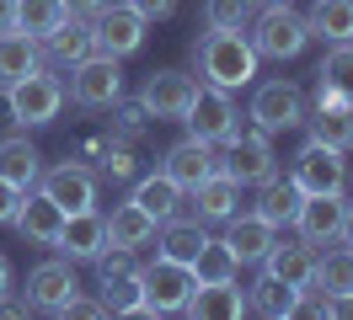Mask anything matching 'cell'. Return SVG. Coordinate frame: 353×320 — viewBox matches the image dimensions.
Returning <instances> with one entry per match:
<instances>
[{"label": "cell", "instance_id": "obj_1", "mask_svg": "<svg viewBox=\"0 0 353 320\" xmlns=\"http://www.w3.org/2000/svg\"><path fill=\"white\" fill-rule=\"evenodd\" d=\"M193 64H199L203 85L230 91V96L257 81V48H252V38H246L241 27H209V32H199Z\"/></svg>", "mask_w": 353, "mask_h": 320}, {"label": "cell", "instance_id": "obj_2", "mask_svg": "<svg viewBox=\"0 0 353 320\" xmlns=\"http://www.w3.org/2000/svg\"><path fill=\"white\" fill-rule=\"evenodd\" d=\"M252 32V48H257V59H300L310 48V21L294 11V6H257L252 21H246Z\"/></svg>", "mask_w": 353, "mask_h": 320}, {"label": "cell", "instance_id": "obj_3", "mask_svg": "<svg viewBox=\"0 0 353 320\" xmlns=\"http://www.w3.org/2000/svg\"><path fill=\"white\" fill-rule=\"evenodd\" d=\"M6 107H11V123L43 128V123H54V118L65 112V81L38 64V70H27L22 81L6 85Z\"/></svg>", "mask_w": 353, "mask_h": 320}, {"label": "cell", "instance_id": "obj_4", "mask_svg": "<svg viewBox=\"0 0 353 320\" xmlns=\"http://www.w3.org/2000/svg\"><path fill=\"white\" fill-rule=\"evenodd\" d=\"M65 96L81 107V112H108V107L123 96V70H118V59L102 54V48H91L81 64H70Z\"/></svg>", "mask_w": 353, "mask_h": 320}, {"label": "cell", "instance_id": "obj_5", "mask_svg": "<svg viewBox=\"0 0 353 320\" xmlns=\"http://www.w3.org/2000/svg\"><path fill=\"white\" fill-rule=\"evenodd\" d=\"M246 118L263 128V134H289V128H300L310 118V96L300 91L294 81H263L252 91V107H246Z\"/></svg>", "mask_w": 353, "mask_h": 320}, {"label": "cell", "instance_id": "obj_6", "mask_svg": "<svg viewBox=\"0 0 353 320\" xmlns=\"http://www.w3.org/2000/svg\"><path fill=\"white\" fill-rule=\"evenodd\" d=\"M139 283H145V315H182L188 294L199 288V277L188 262H172V256L155 251L150 267H139Z\"/></svg>", "mask_w": 353, "mask_h": 320}, {"label": "cell", "instance_id": "obj_7", "mask_svg": "<svg viewBox=\"0 0 353 320\" xmlns=\"http://www.w3.org/2000/svg\"><path fill=\"white\" fill-rule=\"evenodd\" d=\"M188 134H199L203 145L225 149L236 134H241V107L230 102V91H214V85H199V96H193V107H188Z\"/></svg>", "mask_w": 353, "mask_h": 320}, {"label": "cell", "instance_id": "obj_8", "mask_svg": "<svg viewBox=\"0 0 353 320\" xmlns=\"http://www.w3.org/2000/svg\"><path fill=\"white\" fill-rule=\"evenodd\" d=\"M294 187H300V198H316V192H348V160H343V149L332 145H316V139H305L300 145V155H294Z\"/></svg>", "mask_w": 353, "mask_h": 320}, {"label": "cell", "instance_id": "obj_9", "mask_svg": "<svg viewBox=\"0 0 353 320\" xmlns=\"http://www.w3.org/2000/svg\"><path fill=\"white\" fill-rule=\"evenodd\" d=\"M193 96H199V81L182 75V70H150L145 85H139V102H145V112L155 123H182Z\"/></svg>", "mask_w": 353, "mask_h": 320}, {"label": "cell", "instance_id": "obj_10", "mask_svg": "<svg viewBox=\"0 0 353 320\" xmlns=\"http://www.w3.org/2000/svg\"><path fill=\"white\" fill-rule=\"evenodd\" d=\"M38 192L48 203H59L65 213H86L97 209V171L86 160H59V166H48L38 176Z\"/></svg>", "mask_w": 353, "mask_h": 320}, {"label": "cell", "instance_id": "obj_11", "mask_svg": "<svg viewBox=\"0 0 353 320\" xmlns=\"http://www.w3.org/2000/svg\"><path fill=\"white\" fill-rule=\"evenodd\" d=\"M81 294V277H75V262L70 256H54V262H38L27 273V304L43 310V315H65V304Z\"/></svg>", "mask_w": 353, "mask_h": 320}, {"label": "cell", "instance_id": "obj_12", "mask_svg": "<svg viewBox=\"0 0 353 320\" xmlns=\"http://www.w3.org/2000/svg\"><path fill=\"white\" fill-rule=\"evenodd\" d=\"M91 27H97V48H102V54L129 59V54H139V48H145V27H150V21L139 17L129 0H118V6L108 0V6L91 17Z\"/></svg>", "mask_w": 353, "mask_h": 320}, {"label": "cell", "instance_id": "obj_13", "mask_svg": "<svg viewBox=\"0 0 353 320\" xmlns=\"http://www.w3.org/2000/svg\"><path fill=\"white\" fill-rule=\"evenodd\" d=\"M220 171H230L241 187H257L268 171H279V155H273V134H263V128H241V134L225 145Z\"/></svg>", "mask_w": 353, "mask_h": 320}, {"label": "cell", "instance_id": "obj_14", "mask_svg": "<svg viewBox=\"0 0 353 320\" xmlns=\"http://www.w3.org/2000/svg\"><path fill=\"white\" fill-rule=\"evenodd\" d=\"M343 213H348V198H343V192L300 198V209H294V235L310 240V246H337V235H343Z\"/></svg>", "mask_w": 353, "mask_h": 320}, {"label": "cell", "instance_id": "obj_15", "mask_svg": "<svg viewBox=\"0 0 353 320\" xmlns=\"http://www.w3.org/2000/svg\"><path fill=\"white\" fill-rule=\"evenodd\" d=\"M182 198H188V209L199 213L203 224H225L230 213H241V182H236L230 171H214V176H203L199 187H188Z\"/></svg>", "mask_w": 353, "mask_h": 320}, {"label": "cell", "instance_id": "obj_16", "mask_svg": "<svg viewBox=\"0 0 353 320\" xmlns=\"http://www.w3.org/2000/svg\"><path fill=\"white\" fill-rule=\"evenodd\" d=\"M161 171H166L176 187L188 192V187H199L203 176H214V171H220V155H214V145H203L199 134H188V139H176V145L166 149Z\"/></svg>", "mask_w": 353, "mask_h": 320}, {"label": "cell", "instance_id": "obj_17", "mask_svg": "<svg viewBox=\"0 0 353 320\" xmlns=\"http://www.w3.org/2000/svg\"><path fill=\"white\" fill-rule=\"evenodd\" d=\"M263 273L289 283V288H310V277H316V246L300 240V235H289V240H273L263 256Z\"/></svg>", "mask_w": 353, "mask_h": 320}, {"label": "cell", "instance_id": "obj_18", "mask_svg": "<svg viewBox=\"0 0 353 320\" xmlns=\"http://www.w3.org/2000/svg\"><path fill=\"white\" fill-rule=\"evenodd\" d=\"M54 251L70 256V262H97V256L108 251V219L97 209L65 213V230H59V246H54Z\"/></svg>", "mask_w": 353, "mask_h": 320}, {"label": "cell", "instance_id": "obj_19", "mask_svg": "<svg viewBox=\"0 0 353 320\" xmlns=\"http://www.w3.org/2000/svg\"><path fill=\"white\" fill-rule=\"evenodd\" d=\"M182 315L193 320H241L246 315V288H236V277L230 283H199L188 304H182Z\"/></svg>", "mask_w": 353, "mask_h": 320}, {"label": "cell", "instance_id": "obj_20", "mask_svg": "<svg viewBox=\"0 0 353 320\" xmlns=\"http://www.w3.org/2000/svg\"><path fill=\"white\" fill-rule=\"evenodd\" d=\"M11 230H22L27 246H59V230H65V209L59 203H48L43 192H27L22 198V213H17V224Z\"/></svg>", "mask_w": 353, "mask_h": 320}, {"label": "cell", "instance_id": "obj_21", "mask_svg": "<svg viewBox=\"0 0 353 320\" xmlns=\"http://www.w3.org/2000/svg\"><path fill=\"white\" fill-rule=\"evenodd\" d=\"M273 240H279V230L268 224L263 213H230V219H225V246L236 251L241 267H246V262H263Z\"/></svg>", "mask_w": 353, "mask_h": 320}, {"label": "cell", "instance_id": "obj_22", "mask_svg": "<svg viewBox=\"0 0 353 320\" xmlns=\"http://www.w3.org/2000/svg\"><path fill=\"white\" fill-rule=\"evenodd\" d=\"M102 219H108V246H123V251H145L155 240V230H161L134 198L129 203H112V213H102Z\"/></svg>", "mask_w": 353, "mask_h": 320}, {"label": "cell", "instance_id": "obj_23", "mask_svg": "<svg viewBox=\"0 0 353 320\" xmlns=\"http://www.w3.org/2000/svg\"><path fill=\"white\" fill-rule=\"evenodd\" d=\"M43 48H48V59H54V64H65V70H70V64H81L91 48H97V27H91V17H65L43 38Z\"/></svg>", "mask_w": 353, "mask_h": 320}, {"label": "cell", "instance_id": "obj_24", "mask_svg": "<svg viewBox=\"0 0 353 320\" xmlns=\"http://www.w3.org/2000/svg\"><path fill=\"white\" fill-rule=\"evenodd\" d=\"M294 209H300V187H294V176H279V171H268L263 182H257V209L273 230H284V224H294Z\"/></svg>", "mask_w": 353, "mask_h": 320}, {"label": "cell", "instance_id": "obj_25", "mask_svg": "<svg viewBox=\"0 0 353 320\" xmlns=\"http://www.w3.org/2000/svg\"><path fill=\"white\" fill-rule=\"evenodd\" d=\"M0 176L11 182V187H38V176H43V155L38 145L27 139V134H11V139H0Z\"/></svg>", "mask_w": 353, "mask_h": 320}, {"label": "cell", "instance_id": "obj_26", "mask_svg": "<svg viewBox=\"0 0 353 320\" xmlns=\"http://www.w3.org/2000/svg\"><path fill=\"white\" fill-rule=\"evenodd\" d=\"M129 198L150 213L155 224H166L172 213H182V187H176L166 171H155V176H134V192H129Z\"/></svg>", "mask_w": 353, "mask_h": 320}, {"label": "cell", "instance_id": "obj_27", "mask_svg": "<svg viewBox=\"0 0 353 320\" xmlns=\"http://www.w3.org/2000/svg\"><path fill=\"white\" fill-rule=\"evenodd\" d=\"M102 304L108 315H145V283H139V267H112L102 273Z\"/></svg>", "mask_w": 353, "mask_h": 320}, {"label": "cell", "instance_id": "obj_28", "mask_svg": "<svg viewBox=\"0 0 353 320\" xmlns=\"http://www.w3.org/2000/svg\"><path fill=\"white\" fill-rule=\"evenodd\" d=\"M203 240H209V230H203L199 213H172V219L161 224V256H172V262H188V267H193V256H199Z\"/></svg>", "mask_w": 353, "mask_h": 320}, {"label": "cell", "instance_id": "obj_29", "mask_svg": "<svg viewBox=\"0 0 353 320\" xmlns=\"http://www.w3.org/2000/svg\"><path fill=\"white\" fill-rule=\"evenodd\" d=\"M246 310H252V315H268V320H289L300 310V288H289V283H279V277L263 273L252 288H246Z\"/></svg>", "mask_w": 353, "mask_h": 320}, {"label": "cell", "instance_id": "obj_30", "mask_svg": "<svg viewBox=\"0 0 353 320\" xmlns=\"http://www.w3.org/2000/svg\"><path fill=\"white\" fill-rule=\"evenodd\" d=\"M38 38H27L22 27H0V85L22 81L27 70H38Z\"/></svg>", "mask_w": 353, "mask_h": 320}, {"label": "cell", "instance_id": "obj_31", "mask_svg": "<svg viewBox=\"0 0 353 320\" xmlns=\"http://www.w3.org/2000/svg\"><path fill=\"white\" fill-rule=\"evenodd\" d=\"M305 21H310V38H321V43H353V0H316Z\"/></svg>", "mask_w": 353, "mask_h": 320}, {"label": "cell", "instance_id": "obj_32", "mask_svg": "<svg viewBox=\"0 0 353 320\" xmlns=\"http://www.w3.org/2000/svg\"><path fill=\"white\" fill-rule=\"evenodd\" d=\"M310 288H321V294H332V299H353V246H337V251L316 256Z\"/></svg>", "mask_w": 353, "mask_h": 320}, {"label": "cell", "instance_id": "obj_33", "mask_svg": "<svg viewBox=\"0 0 353 320\" xmlns=\"http://www.w3.org/2000/svg\"><path fill=\"white\" fill-rule=\"evenodd\" d=\"M310 139L316 145H332L348 155L353 149V107H310Z\"/></svg>", "mask_w": 353, "mask_h": 320}, {"label": "cell", "instance_id": "obj_34", "mask_svg": "<svg viewBox=\"0 0 353 320\" xmlns=\"http://www.w3.org/2000/svg\"><path fill=\"white\" fill-rule=\"evenodd\" d=\"M65 17H70L65 0H17V27H22L27 38H38V43H43Z\"/></svg>", "mask_w": 353, "mask_h": 320}, {"label": "cell", "instance_id": "obj_35", "mask_svg": "<svg viewBox=\"0 0 353 320\" xmlns=\"http://www.w3.org/2000/svg\"><path fill=\"white\" fill-rule=\"evenodd\" d=\"M236 273H241V262H236V251L225 240H203L199 246V256H193V277L199 283H230Z\"/></svg>", "mask_w": 353, "mask_h": 320}, {"label": "cell", "instance_id": "obj_36", "mask_svg": "<svg viewBox=\"0 0 353 320\" xmlns=\"http://www.w3.org/2000/svg\"><path fill=\"white\" fill-rule=\"evenodd\" d=\"M316 81L332 85V91H343L353 102V43H327V59L316 64Z\"/></svg>", "mask_w": 353, "mask_h": 320}, {"label": "cell", "instance_id": "obj_37", "mask_svg": "<svg viewBox=\"0 0 353 320\" xmlns=\"http://www.w3.org/2000/svg\"><path fill=\"white\" fill-rule=\"evenodd\" d=\"M97 171H102L108 182H134V176H139V155H134V139H118V134H112V145L102 149Z\"/></svg>", "mask_w": 353, "mask_h": 320}, {"label": "cell", "instance_id": "obj_38", "mask_svg": "<svg viewBox=\"0 0 353 320\" xmlns=\"http://www.w3.org/2000/svg\"><path fill=\"white\" fill-rule=\"evenodd\" d=\"M145 128H150V112H145V102H139V96H118V102H112V134H118V139H134V145H139V139H145Z\"/></svg>", "mask_w": 353, "mask_h": 320}, {"label": "cell", "instance_id": "obj_39", "mask_svg": "<svg viewBox=\"0 0 353 320\" xmlns=\"http://www.w3.org/2000/svg\"><path fill=\"white\" fill-rule=\"evenodd\" d=\"M252 0H203V27H241L246 32V21H252Z\"/></svg>", "mask_w": 353, "mask_h": 320}, {"label": "cell", "instance_id": "obj_40", "mask_svg": "<svg viewBox=\"0 0 353 320\" xmlns=\"http://www.w3.org/2000/svg\"><path fill=\"white\" fill-rule=\"evenodd\" d=\"M22 198H27V187H11V182L0 176V224H17V213H22Z\"/></svg>", "mask_w": 353, "mask_h": 320}, {"label": "cell", "instance_id": "obj_41", "mask_svg": "<svg viewBox=\"0 0 353 320\" xmlns=\"http://www.w3.org/2000/svg\"><path fill=\"white\" fill-rule=\"evenodd\" d=\"M65 315H75V320H102L108 315V304H102V299H86V294H75L65 304Z\"/></svg>", "mask_w": 353, "mask_h": 320}, {"label": "cell", "instance_id": "obj_42", "mask_svg": "<svg viewBox=\"0 0 353 320\" xmlns=\"http://www.w3.org/2000/svg\"><path fill=\"white\" fill-rule=\"evenodd\" d=\"M134 11L145 21H166V17H176V0H129Z\"/></svg>", "mask_w": 353, "mask_h": 320}, {"label": "cell", "instance_id": "obj_43", "mask_svg": "<svg viewBox=\"0 0 353 320\" xmlns=\"http://www.w3.org/2000/svg\"><path fill=\"white\" fill-rule=\"evenodd\" d=\"M27 310H32L27 299H11V294H0V320H22Z\"/></svg>", "mask_w": 353, "mask_h": 320}, {"label": "cell", "instance_id": "obj_44", "mask_svg": "<svg viewBox=\"0 0 353 320\" xmlns=\"http://www.w3.org/2000/svg\"><path fill=\"white\" fill-rule=\"evenodd\" d=\"M65 6H70V17H97L108 0H65Z\"/></svg>", "mask_w": 353, "mask_h": 320}, {"label": "cell", "instance_id": "obj_45", "mask_svg": "<svg viewBox=\"0 0 353 320\" xmlns=\"http://www.w3.org/2000/svg\"><path fill=\"white\" fill-rule=\"evenodd\" d=\"M11 283H17V273H11V256L0 251V294H11Z\"/></svg>", "mask_w": 353, "mask_h": 320}, {"label": "cell", "instance_id": "obj_46", "mask_svg": "<svg viewBox=\"0 0 353 320\" xmlns=\"http://www.w3.org/2000/svg\"><path fill=\"white\" fill-rule=\"evenodd\" d=\"M0 27H17V0H0Z\"/></svg>", "mask_w": 353, "mask_h": 320}, {"label": "cell", "instance_id": "obj_47", "mask_svg": "<svg viewBox=\"0 0 353 320\" xmlns=\"http://www.w3.org/2000/svg\"><path fill=\"white\" fill-rule=\"evenodd\" d=\"M343 246H353V203H348V213H343V235H337Z\"/></svg>", "mask_w": 353, "mask_h": 320}, {"label": "cell", "instance_id": "obj_48", "mask_svg": "<svg viewBox=\"0 0 353 320\" xmlns=\"http://www.w3.org/2000/svg\"><path fill=\"white\" fill-rule=\"evenodd\" d=\"M252 6H294V0H252Z\"/></svg>", "mask_w": 353, "mask_h": 320}]
</instances>
